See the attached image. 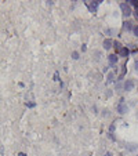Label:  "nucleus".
<instances>
[{
	"mask_svg": "<svg viewBox=\"0 0 138 156\" xmlns=\"http://www.w3.org/2000/svg\"><path fill=\"white\" fill-rule=\"evenodd\" d=\"M101 2H87V7L90 9V11H95Z\"/></svg>",
	"mask_w": 138,
	"mask_h": 156,
	"instance_id": "7ed1b4c3",
	"label": "nucleus"
},
{
	"mask_svg": "<svg viewBox=\"0 0 138 156\" xmlns=\"http://www.w3.org/2000/svg\"><path fill=\"white\" fill-rule=\"evenodd\" d=\"M118 112H119V113H126V112H127V105L124 104V100H123V98H122L120 102L118 104Z\"/></svg>",
	"mask_w": 138,
	"mask_h": 156,
	"instance_id": "f03ea898",
	"label": "nucleus"
},
{
	"mask_svg": "<svg viewBox=\"0 0 138 156\" xmlns=\"http://www.w3.org/2000/svg\"><path fill=\"white\" fill-rule=\"evenodd\" d=\"M115 124H116V123H113L111 127H109V131H111V133H113V131H115Z\"/></svg>",
	"mask_w": 138,
	"mask_h": 156,
	"instance_id": "ddd939ff",
	"label": "nucleus"
},
{
	"mask_svg": "<svg viewBox=\"0 0 138 156\" xmlns=\"http://www.w3.org/2000/svg\"><path fill=\"white\" fill-rule=\"evenodd\" d=\"M27 106H29V108H33V106H35V102H27Z\"/></svg>",
	"mask_w": 138,
	"mask_h": 156,
	"instance_id": "4468645a",
	"label": "nucleus"
},
{
	"mask_svg": "<svg viewBox=\"0 0 138 156\" xmlns=\"http://www.w3.org/2000/svg\"><path fill=\"white\" fill-rule=\"evenodd\" d=\"M129 54H130L129 48H127V47H123V48H122V51L119 53V55H120V57H127Z\"/></svg>",
	"mask_w": 138,
	"mask_h": 156,
	"instance_id": "6e6552de",
	"label": "nucleus"
},
{
	"mask_svg": "<svg viewBox=\"0 0 138 156\" xmlns=\"http://www.w3.org/2000/svg\"><path fill=\"white\" fill-rule=\"evenodd\" d=\"M133 14H134V17H135V20H138V9L135 10L134 12H133Z\"/></svg>",
	"mask_w": 138,
	"mask_h": 156,
	"instance_id": "dca6fc26",
	"label": "nucleus"
},
{
	"mask_svg": "<svg viewBox=\"0 0 138 156\" xmlns=\"http://www.w3.org/2000/svg\"><path fill=\"white\" fill-rule=\"evenodd\" d=\"M112 46H113V41H112L111 39H106V40H104V47H105V50H109V48H112Z\"/></svg>",
	"mask_w": 138,
	"mask_h": 156,
	"instance_id": "423d86ee",
	"label": "nucleus"
},
{
	"mask_svg": "<svg viewBox=\"0 0 138 156\" xmlns=\"http://www.w3.org/2000/svg\"><path fill=\"white\" fill-rule=\"evenodd\" d=\"M133 32H134L135 36H138V25H134V28H133Z\"/></svg>",
	"mask_w": 138,
	"mask_h": 156,
	"instance_id": "9b49d317",
	"label": "nucleus"
},
{
	"mask_svg": "<svg viewBox=\"0 0 138 156\" xmlns=\"http://www.w3.org/2000/svg\"><path fill=\"white\" fill-rule=\"evenodd\" d=\"M72 57H73V59H77V58H79V54H77V53H73V54H72Z\"/></svg>",
	"mask_w": 138,
	"mask_h": 156,
	"instance_id": "2eb2a0df",
	"label": "nucleus"
},
{
	"mask_svg": "<svg viewBox=\"0 0 138 156\" xmlns=\"http://www.w3.org/2000/svg\"><path fill=\"white\" fill-rule=\"evenodd\" d=\"M113 47H115V50H116V55H119V53L122 51V44L119 43V41H113Z\"/></svg>",
	"mask_w": 138,
	"mask_h": 156,
	"instance_id": "0eeeda50",
	"label": "nucleus"
},
{
	"mask_svg": "<svg viewBox=\"0 0 138 156\" xmlns=\"http://www.w3.org/2000/svg\"><path fill=\"white\" fill-rule=\"evenodd\" d=\"M133 28H134L133 22H130V21H126V22H124V29H127V30H133Z\"/></svg>",
	"mask_w": 138,
	"mask_h": 156,
	"instance_id": "1a4fd4ad",
	"label": "nucleus"
},
{
	"mask_svg": "<svg viewBox=\"0 0 138 156\" xmlns=\"http://www.w3.org/2000/svg\"><path fill=\"white\" fill-rule=\"evenodd\" d=\"M120 9H122V11H123V15H124V17H130V15L133 14L131 7H130V4L127 3V2H123V3L120 4Z\"/></svg>",
	"mask_w": 138,
	"mask_h": 156,
	"instance_id": "f257e3e1",
	"label": "nucleus"
},
{
	"mask_svg": "<svg viewBox=\"0 0 138 156\" xmlns=\"http://www.w3.org/2000/svg\"><path fill=\"white\" fill-rule=\"evenodd\" d=\"M105 156H112V155H111V153H109V152H108V153H106V155H105Z\"/></svg>",
	"mask_w": 138,
	"mask_h": 156,
	"instance_id": "6ab92c4d",
	"label": "nucleus"
},
{
	"mask_svg": "<svg viewBox=\"0 0 138 156\" xmlns=\"http://www.w3.org/2000/svg\"><path fill=\"white\" fill-rule=\"evenodd\" d=\"M18 156H27V155H25V153H22V152H21V153H19V155H18Z\"/></svg>",
	"mask_w": 138,
	"mask_h": 156,
	"instance_id": "a211bd4d",
	"label": "nucleus"
},
{
	"mask_svg": "<svg viewBox=\"0 0 138 156\" xmlns=\"http://www.w3.org/2000/svg\"><path fill=\"white\" fill-rule=\"evenodd\" d=\"M113 82V73H109L108 75V80H106V84H109V83Z\"/></svg>",
	"mask_w": 138,
	"mask_h": 156,
	"instance_id": "9d476101",
	"label": "nucleus"
},
{
	"mask_svg": "<svg viewBox=\"0 0 138 156\" xmlns=\"http://www.w3.org/2000/svg\"><path fill=\"white\" fill-rule=\"evenodd\" d=\"M129 4H131V6H134V7H138V2H135V0H133V2H127Z\"/></svg>",
	"mask_w": 138,
	"mask_h": 156,
	"instance_id": "f8f14e48",
	"label": "nucleus"
},
{
	"mask_svg": "<svg viewBox=\"0 0 138 156\" xmlns=\"http://www.w3.org/2000/svg\"><path fill=\"white\" fill-rule=\"evenodd\" d=\"M133 87H134V82H133V80H127V82L124 83V90H126V91H131Z\"/></svg>",
	"mask_w": 138,
	"mask_h": 156,
	"instance_id": "39448f33",
	"label": "nucleus"
},
{
	"mask_svg": "<svg viewBox=\"0 0 138 156\" xmlns=\"http://www.w3.org/2000/svg\"><path fill=\"white\" fill-rule=\"evenodd\" d=\"M108 59H109V65H111V66H115L116 62H118V55H116V54H111V55L108 57Z\"/></svg>",
	"mask_w": 138,
	"mask_h": 156,
	"instance_id": "20e7f679",
	"label": "nucleus"
},
{
	"mask_svg": "<svg viewBox=\"0 0 138 156\" xmlns=\"http://www.w3.org/2000/svg\"><path fill=\"white\" fill-rule=\"evenodd\" d=\"M135 71L138 72V59H137V61H135Z\"/></svg>",
	"mask_w": 138,
	"mask_h": 156,
	"instance_id": "f3484780",
	"label": "nucleus"
}]
</instances>
